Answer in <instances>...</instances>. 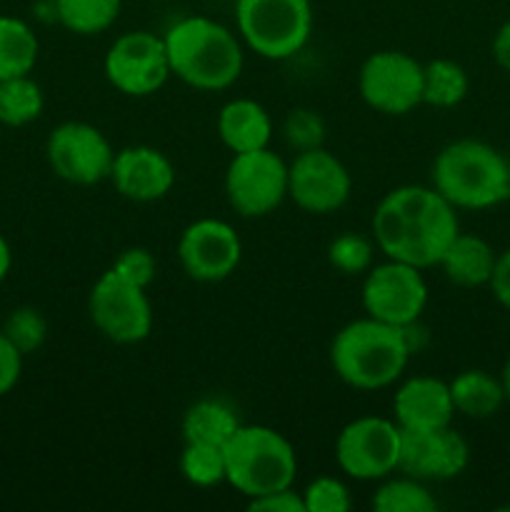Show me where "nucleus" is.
I'll list each match as a JSON object with an SVG mask.
<instances>
[{
	"instance_id": "25",
	"label": "nucleus",
	"mask_w": 510,
	"mask_h": 512,
	"mask_svg": "<svg viewBox=\"0 0 510 512\" xmlns=\"http://www.w3.org/2000/svg\"><path fill=\"white\" fill-rule=\"evenodd\" d=\"M55 20L75 35L105 33L118 20L123 0H53Z\"/></svg>"
},
{
	"instance_id": "15",
	"label": "nucleus",
	"mask_w": 510,
	"mask_h": 512,
	"mask_svg": "<svg viewBox=\"0 0 510 512\" xmlns=\"http://www.w3.org/2000/svg\"><path fill=\"white\" fill-rule=\"evenodd\" d=\"M243 243L235 228L218 218H200L183 230L178 260L185 275L198 283H220L238 270Z\"/></svg>"
},
{
	"instance_id": "38",
	"label": "nucleus",
	"mask_w": 510,
	"mask_h": 512,
	"mask_svg": "<svg viewBox=\"0 0 510 512\" xmlns=\"http://www.w3.org/2000/svg\"><path fill=\"white\" fill-rule=\"evenodd\" d=\"M10 268H13V250H10L8 240L0 235V283H3L5 278H8Z\"/></svg>"
},
{
	"instance_id": "12",
	"label": "nucleus",
	"mask_w": 510,
	"mask_h": 512,
	"mask_svg": "<svg viewBox=\"0 0 510 512\" xmlns=\"http://www.w3.org/2000/svg\"><path fill=\"white\" fill-rule=\"evenodd\" d=\"M358 90L383 115H408L423 105V63L403 50H378L363 60Z\"/></svg>"
},
{
	"instance_id": "37",
	"label": "nucleus",
	"mask_w": 510,
	"mask_h": 512,
	"mask_svg": "<svg viewBox=\"0 0 510 512\" xmlns=\"http://www.w3.org/2000/svg\"><path fill=\"white\" fill-rule=\"evenodd\" d=\"M493 60L500 65V68L505 70V73H510V20H508V23L500 25L498 33H495V38H493Z\"/></svg>"
},
{
	"instance_id": "28",
	"label": "nucleus",
	"mask_w": 510,
	"mask_h": 512,
	"mask_svg": "<svg viewBox=\"0 0 510 512\" xmlns=\"http://www.w3.org/2000/svg\"><path fill=\"white\" fill-rule=\"evenodd\" d=\"M180 473L195 488H213V485L225 483L228 478L225 450L220 445L185 443L180 453Z\"/></svg>"
},
{
	"instance_id": "8",
	"label": "nucleus",
	"mask_w": 510,
	"mask_h": 512,
	"mask_svg": "<svg viewBox=\"0 0 510 512\" xmlns=\"http://www.w3.org/2000/svg\"><path fill=\"white\" fill-rule=\"evenodd\" d=\"M225 198L243 218L275 213L288 198V163L270 148L235 153L225 170Z\"/></svg>"
},
{
	"instance_id": "32",
	"label": "nucleus",
	"mask_w": 510,
	"mask_h": 512,
	"mask_svg": "<svg viewBox=\"0 0 510 512\" xmlns=\"http://www.w3.org/2000/svg\"><path fill=\"white\" fill-rule=\"evenodd\" d=\"M305 512H348L353 508V498L343 480L333 475H320L310 480L303 490Z\"/></svg>"
},
{
	"instance_id": "14",
	"label": "nucleus",
	"mask_w": 510,
	"mask_h": 512,
	"mask_svg": "<svg viewBox=\"0 0 510 512\" xmlns=\"http://www.w3.org/2000/svg\"><path fill=\"white\" fill-rule=\"evenodd\" d=\"M353 193V178L343 160L330 150L313 148L295 155L288 165V198L310 215H330Z\"/></svg>"
},
{
	"instance_id": "34",
	"label": "nucleus",
	"mask_w": 510,
	"mask_h": 512,
	"mask_svg": "<svg viewBox=\"0 0 510 512\" xmlns=\"http://www.w3.org/2000/svg\"><path fill=\"white\" fill-rule=\"evenodd\" d=\"M23 358L25 355L0 330V398L18 385L20 373H23Z\"/></svg>"
},
{
	"instance_id": "35",
	"label": "nucleus",
	"mask_w": 510,
	"mask_h": 512,
	"mask_svg": "<svg viewBox=\"0 0 510 512\" xmlns=\"http://www.w3.org/2000/svg\"><path fill=\"white\" fill-rule=\"evenodd\" d=\"M248 508L253 512H305L303 493L290 488L275 490V493H265L260 498H253L248 503Z\"/></svg>"
},
{
	"instance_id": "33",
	"label": "nucleus",
	"mask_w": 510,
	"mask_h": 512,
	"mask_svg": "<svg viewBox=\"0 0 510 512\" xmlns=\"http://www.w3.org/2000/svg\"><path fill=\"white\" fill-rule=\"evenodd\" d=\"M128 283L138 285V288L148 290L153 285L155 275H158V263H155L153 253L145 248H125L123 253L115 258L113 268Z\"/></svg>"
},
{
	"instance_id": "4",
	"label": "nucleus",
	"mask_w": 510,
	"mask_h": 512,
	"mask_svg": "<svg viewBox=\"0 0 510 512\" xmlns=\"http://www.w3.org/2000/svg\"><path fill=\"white\" fill-rule=\"evenodd\" d=\"M433 188L455 210L495 208L510 198L508 160L483 140H453L435 155Z\"/></svg>"
},
{
	"instance_id": "13",
	"label": "nucleus",
	"mask_w": 510,
	"mask_h": 512,
	"mask_svg": "<svg viewBox=\"0 0 510 512\" xmlns=\"http://www.w3.org/2000/svg\"><path fill=\"white\" fill-rule=\"evenodd\" d=\"M45 155L60 180L70 185H95L110 178L115 150L95 125L68 120L53 128Z\"/></svg>"
},
{
	"instance_id": "2",
	"label": "nucleus",
	"mask_w": 510,
	"mask_h": 512,
	"mask_svg": "<svg viewBox=\"0 0 510 512\" xmlns=\"http://www.w3.org/2000/svg\"><path fill=\"white\" fill-rule=\"evenodd\" d=\"M163 40L170 73L190 88L215 93L230 88L243 73V40L218 20L190 15L170 25Z\"/></svg>"
},
{
	"instance_id": "1",
	"label": "nucleus",
	"mask_w": 510,
	"mask_h": 512,
	"mask_svg": "<svg viewBox=\"0 0 510 512\" xmlns=\"http://www.w3.org/2000/svg\"><path fill=\"white\" fill-rule=\"evenodd\" d=\"M458 233V213L433 185L393 188L373 213L375 248L420 270L435 268Z\"/></svg>"
},
{
	"instance_id": "3",
	"label": "nucleus",
	"mask_w": 510,
	"mask_h": 512,
	"mask_svg": "<svg viewBox=\"0 0 510 512\" xmlns=\"http://www.w3.org/2000/svg\"><path fill=\"white\" fill-rule=\"evenodd\" d=\"M413 355L405 328L360 318L343 325L330 343V365L355 390H383L403 378Z\"/></svg>"
},
{
	"instance_id": "5",
	"label": "nucleus",
	"mask_w": 510,
	"mask_h": 512,
	"mask_svg": "<svg viewBox=\"0 0 510 512\" xmlns=\"http://www.w3.org/2000/svg\"><path fill=\"white\" fill-rule=\"evenodd\" d=\"M225 483L248 500L290 488L298 473L293 443L268 425H240L225 443Z\"/></svg>"
},
{
	"instance_id": "6",
	"label": "nucleus",
	"mask_w": 510,
	"mask_h": 512,
	"mask_svg": "<svg viewBox=\"0 0 510 512\" xmlns=\"http://www.w3.org/2000/svg\"><path fill=\"white\" fill-rule=\"evenodd\" d=\"M235 25L243 45L265 60H288L313 33L310 0H235Z\"/></svg>"
},
{
	"instance_id": "39",
	"label": "nucleus",
	"mask_w": 510,
	"mask_h": 512,
	"mask_svg": "<svg viewBox=\"0 0 510 512\" xmlns=\"http://www.w3.org/2000/svg\"><path fill=\"white\" fill-rule=\"evenodd\" d=\"M500 380H503V388H505V400H508V403H510V358H508V363H505V368H503V375H500Z\"/></svg>"
},
{
	"instance_id": "26",
	"label": "nucleus",
	"mask_w": 510,
	"mask_h": 512,
	"mask_svg": "<svg viewBox=\"0 0 510 512\" xmlns=\"http://www.w3.org/2000/svg\"><path fill=\"white\" fill-rule=\"evenodd\" d=\"M45 95L30 75L0 80V123L8 128H23L40 118Z\"/></svg>"
},
{
	"instance_id": "17",
	"label": "nucleus",
	"mask_w": 510,
	"mask_h": 512,
	"mask_svg": "<svg viewBox=\"0 0 510 512\" xmlns=\"http://www.w3.org/2000/svg\"><path fill=\"white\" fill-rule=\"evenodd\" d=\"M108 180L125 200L153 203L173 190L175 165L163 150L150 145H128L115 153Z\"/></svg>"
},
{
	"instance_id": "29",
	"label": "nucleus",
	"mask_w": 510,
	"mask_h": 512,
	"mask_svg": "<svg viewBox=\"0 0 510 512\" xmlns=\"http://www.w3.org/2000/svg\"><path fill=\"white\" fill-rule=\"evenodd\" d=\"M328 263L340 275H365L375 265V243L360 233H340L328 245Z\"/></svg>"
},
{
	"instance_id": "30",
	"label": "nucleus",
	"mask_w": 510,
	"mask_h": 512,
	"mask_svg": "<svg viewBox=\"0 0 510 512\" xmlns=\"http://www.w3.org/2000/svg\"><path fill=\"white\" fill-rule=\"evenodd\" d=\"M3 333L20 353L30 355L43 348L45 338H48V323H45L40 310L30 308V305H20L5 318Z\"/></svg>"
},
{
	"instance_id": "27",
	"label": "nucleus",
	"mask_w": 510,
	"mask_h": 512,
	"mask_svg": "<svg viewBox=\"0 0 510 512\" xmlns=\"http://www.w3.org/2000/svg\"><path fill=\"white\" fill-rule=\"evenodd\" d=\"M375 512H435L438 500L428 490L423 480H415L410 475L405 478H393L388 475L380 480L378 490L370 500Z\"/></svg>"
},
{
	"instance_id": "22",
	"label": "nucleus",
	"mask_w": 510,
	"mask_h": 512,
	"mask_svg": "<svg viewBox=\"0 0 510 512\" xmlns=\"http://www.w3.org/2000/svg\"><path fill=\"white\" fill-rule=\"evenodd\" d=\"M240 425L243 423L233 405L220 398H203L185 410L183 438L185 443H208L225 448Z\"/></svg>"
},
{
	"instance_id": "19",
	"label": "nucleus",
	"mask_w": 510,
	"mask_h": 512,
	"mask_svg": "<svg viewBox=\"0 0 510 512\" xmlns=\"http://www.w3.org/2000/svg\"><path fill=\"white\" fill-rule=\"evenodd\" d=\"M220 140L230 153H250V150L268 148L273 138V120L270 113L250 98H235L220 108L218 113Z\"/></svg>"
},
{
	"instance_id": "36",
	"label": "nucleus",
	"mask_w": 510,
	"mask_h": 512,
	"mask_svg": "<svg viewBox=\"0 0 510 512\" xmlns=\"http://www.w3.org/2000/svg\"><path fill=\"white\" fill-rule=\"evenodd\" d=\"M490 290H493V298L498 300L503 308L510 310V248L498 253L495 260V270L490 275Z\"/></svg>"
},
{
	"instance_id": "20",
	"label": "nucleus",
	"mask_w": 510,
	"mask_h": 512,
	"mask_svg": "<svg viewBox=\"0 0 510 512\" xmlns=\"http://www.w3.org/2000/svg\"><path fill=\"white\" fill-rule=\"evenodd\" d=\"M498 253L485 238L473 233H458L440 258L445 278L460 288H480L490 283Z\"/></svg>"
},
{
	"instance_id": "16",
	"label": "nucleus",
	"mask_w": 510,
	"mask_h": 512,
	"mask_svg": "<svg viewBox=\"0 0 510 512\" xmlns=\"http://www.w3.org/2000/svg\"><path fill=\"white\" fill-rule=\"evenodd\" d=\"M470 445L450 425L435 430H400V473L423 483L453 480L468 468Z\"/></svg>"
},
{
	"instance_id": "31",
	"label": "nucleus",
	"mask_w": 510,
	"mask_h": 512,
	"mask_svg": "<svg viewBox=\"0 0 510 512\" xmlns=\"http://www.w3.org/2000/svg\"><path fill=\"white\" fill-rule=\"evenodd\" d=\"M283 138L288 143V148H293L295 153H303V150L323 148L325 143V120L318 110L310 108H295L290 110L288 118L283 123Z\"/></svg>"
},
{
	"instance_id": "7",
	"label": "nucleus",
	"mask_w": 510,
	"mask_h": 512,
	"mask_svg": "<svg viewBox=\"0 0 510 512\" xmlns=\"http://www.w3.org/2000/svg\"><path fill=\"white\" fill-rule=\"evenodd\" d=\"M335 460L348 478L360 483L385 480L400 463V425L378 415L350 420L335 440Z\"/></svg>"
},
{
	"instance_id": "11",
	"label": "nucleus",
	"mask_w": 510,
	"mask_h": 512,
	"mask_svg": "<svg viewBox=\"0 0 510 512\" xmlns=\"http://www.w3.org/2000/svg\"><path fill=\"white\" fill-rule=\"evenodd\" d=\"M360 298L368 318L405 328L418 323L423 315L428 305V283L423 270L415 265L385 258L365 273Z\"/></svg>"
},
{
	"instance_id": "40",
	"label": "nucleus",
	"mask_w": 510,
	"mask_h": 512,
	"mask_svg": "<svg viewBox=\"0 0 510 512\" xmlns=\"http://www.w3.org/2000/svg\"><path fill=\"white\" fill-rule=\"evenodd\" d=\"M508 168H510V160H508Z\"/></svg>"
},
{
	"instance_id": "21",
	"label": "nucleus",
	"mask_w": 510,
	"mask_h": 512,
	"mask_svg": "<svg viewBox=\"0 0 510 512\" xmlns=\"http://www.w3.org/2000/svg\"><path fill=\"white\" fill-rule=\"evenodd\" d=\"M450 398H453L455 413L470 420H488L500 413L505 403L503 380L485 370H463L450 380Z\"/></svg>"
},
{
	"instance_id": "18",
	"label": "nucleus",
	"mask_w": 510,
	"mask_h": 512,
	"mask_svg": "<svg viewBox=\"0 0 510 512\" xmlns=\"http://www.w3.org/2000/svg\"><path fill=\"white\" fill-rule=\"evenodd\" d=\"M450 385L433 375L403 380L393 395V420L400 430H435L453 423Z\"/></svg>"
},
{
	"instance_id": "23",
	"label": "nucleus",
	"mask_w": 510,
	"mask_h": 512,
	"mask_svg": "<svg viewBox=\"0 0 510 512\" xmlns=\"http://www.w3.org/2000/svg\"><path fill=\"white\" fill-rule=\"evenodd\" d=\"M38 35L25 20L0 15V80L30 75L38 63Z\"/></svg>"
},
{
	"instance_id": "9",
	"label": "nucleus",
	"mask_w": 510,
	"mask_h": 512,
	"mask_svg": "<svg viewBox=\"0 0 510 512\" xmlns=\"http://www.w3.org/2000/svg\"><path fill=\"white\" fill-rule=\"evenodd\" d=\"M88 313L100 335L118 345L140 343L153 330V305L148 290L128 283L115 270L95 280L88 298Z\"/></svg>"
},
{
	"instance_id": "24",
	"label": "nucleus",
	"mask_w": 510,
	"mask_h": 512,
	"mask_svg": "<svg viewBox=\"0 0 510 512\" xmlns=\"http://www.w3.org/2000/svg\"><path fill=\"white\" fill-rule=\"evenodd\" d=\"M470 90L468 70L448 58H435L423 65V103L433 108H455Z\"/></svg>"
},
{
	"instance_id": "10",
	"label": "nucleus",
	"mask_w": 510,
	"mask_h": 512,
	"mask_svg": "<svg viewBox=\"0 0 510 512\" xmlns=\"http://www.w3.org/2000/svg\"><path fill=\"white\" fill-rule=\"evenodd\" d=\"M108 83L130 98H148L158 93L170 73L165 40L150 30H128L113 40L103 60Z\"/></svg>"
}]
</instances>
